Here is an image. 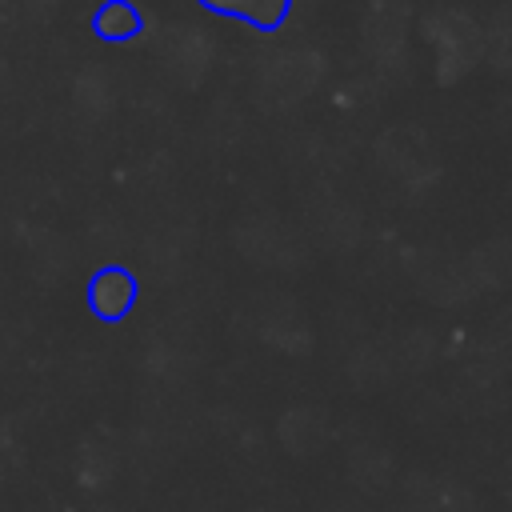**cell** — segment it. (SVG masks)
I'll use <instances>...</instances> for the list:
<instances>
[{"mask_svg":"<svg viewBox=\"0 0 512 512\" xmlns=\"http://www.w3.org/2000/svg\"><path fill=\"white\" fill-rule=\"evenodd\" d=\"M216 16H232L256 32H276L292 16V0H196Z\"/></svg>","mask_w":512,"mask_h":512,"instance_id":"obj_1","label":"cell"},{"mask_svg":"<svg viewBox=\"0 0 512 512\" xmlns=\"http://www.w3.org/2000/svg\"><path fill=\"white\" fill-rule=\"evenodd\" d=\"M88 304L96 316L104 320H120L132 304H136V276L124 268H104L92 284H88Z\"/></svg>","mask_w":512,"mask_h":512,"instance_id":"obj_2","label":"cell"},{"mask_svg":"<svg viewBox=\"0 0 512 512\" xmlns=\"http://www.w3.org/2000/svg\"><path fill=\"white\" fill-rule=\"evenodd\" d=\"M92 28H96L100 40L120 44V40H132L144 28V16H140V8L132 0H104L96 8V16H92Z\"/></svg>","mask_w":512,"mask_h":512,"instance_id":"obj_3","label":"cell"}]
</instances>
